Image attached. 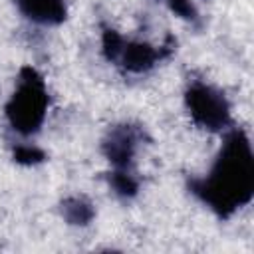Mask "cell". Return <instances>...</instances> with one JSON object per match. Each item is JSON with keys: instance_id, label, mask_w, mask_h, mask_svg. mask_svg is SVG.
I'll return each mask as SVG.
<instances>
[{"instance_id": "obj_2", "label": "cell", "mask_w": 254, "mask_h": 254, "mask_svg": "<svg viewBox=\"0 0 254 254\" xmlns=\"http://www.w3.org/2000/svg\"><path fill=\"white\" fill-rule=\"evenodd\" d=\"M50 95L44 77L32 65H24L18 73L16 89L6 103V117L14 131L28 137L40 131L48 115Z\"/></svg>"}, {"instance_id": "obj_10", "label": "cell", "mask_w": 254, "mask_h": 254, "mask_svg": "<svg viewBox=\"0 0 254 254\" xmlns=\"http://www.w3.org/2000/svg\"><path fill=\"white\" fill-rule=\"evenodd\" d=\"M177 16H181L183 20H189V22H196L198 20V12L194 8V4L190 0H163Z\"/></svg>"}, {"instance_id": "obj_4", "label": "cell", "mask_w": 254, "mask_h": 254, "mask_svg": "<svg viewBox=\"0 0 254 254\" xmlns=\"http://www.w3.org/2000/svg\"><path fill=\"white\" fill-rule=\"evenodd\" d=\"M141 137H143V133L139 127H133L127 123L115 125L109 129V133L103 139V145H101L103 155L115 169L129 171V167L133 165V157H135Z\"/></svg>"}, {"instance_id": "obj_1", "label": "cell", "mask_w": 254, "mask_h": 254, "mask_svg": "<svg viewBox=\"0 0 254 254\" xmlns=\"http://www.w3.org/2000/svg\"><path fill=\"white\" fill-rule=\"evenodd\" d=\"M190 192L220 218H230L254 196V155L242 129H230L222 147L200 179L189 181Z\"/></svg>"}, {"instance_id": "obj_9", "label": "cell", "mask_w": 254, "mask_h": 254, "mask_svg": "<svg viewBox=\"0 0 254 254\" xmlns=\"http://www.w3.org/2000/svg\"><path fill=\"white\" fill-rule=\"evenodd\" d=\"M12 157L20 165H38L46 159V153L34 145H18L12 153Z\"/></svg>"}, {"instance_id": "obj_3", "label": "cell", "mask_w": 254, "mask_h": 254, "mask_svg": "<svg viewBox=\"0 0 254 254\" xmlns=\"http://www.w3.org/2000/svg\"><path fill=\"white\" fill-rule=\"evenodd\" d=\"M185 105L192 121L208 131H222L230 125V105L216 87L192 81L185 91Z\"/></svg>"}, {"instance_id": "obj_6", "label": "cell", "mask_w": 254, "mask_h": 254, "mask_svg": "<svg viewBox=\"0 0 254 254\" xmlns=\"http://www.w3.org/2000/svg\"><path fill=\"white\" fill-rule=\"evenodd\" d=\"M18 10L32 22L58 26L67 18L65 0H14Z\"/></svg>"}, {"instance_id": "obj_5", "label": "cell", "mask_w": 254, "mask_h": 254, "mask_svg": "<svg viewBox=\"0 0 254 254\" xmlns=\"http://www.w3.org/2000/svg\"><path fill=\"white\" fill-rule=\"evenodd\" d=\"M173 52L171 46H163V48H155L151 44L145 42H129L123 38V44L117 52V58L113 64H119L123 69L133 71V73H141L151 69L157 62H161L163 58H167Z\"/></svg>"}, {"instance_id": "obj_8", "label": "cell", "mask_w": 254, "mask_h": 254, "mask_svg": "<svg viewBox=\"0 0 254 254\" xmlns=\"http://www.w3.org/2000/svg\"><path fill=\"white\" fill-rule=\"evenodd\" d=\"M109 185L119 196H135L139 190V181L125 169H115L109 175Z\"/></svg>"}, {"instance_id": "obj_7", "label": "cell", "mask_w": 254, "mask_h": 254, "mask_svg": "<svg viewBox=\"0 0 254 254\" xmlns=\"http://www.w3.org/2000/svg\"><path fill=\"white\" fill-rule=\"evenodd\" d=\"M62 216L65 218L67 224L85 226L93 220L95 208H93L91 200H87L85 196H67L62 202Z\"/></svg>"}]
</instances>
